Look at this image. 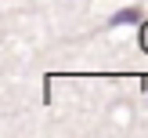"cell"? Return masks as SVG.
I'll list each match as a JSON object with an SVG mask.
<instances>
[{
  "label": "cell",
  "instance_id": "1",
  "mask_svg": "<svg viewBox=\"0 0 148 138\" xmlns=\"http://www.w3.org/2000/svg\"><path fill=\"white\" fill-rule=\"evenodd\" d=\"M134 22H141V7H123V11H116L112 18H108V26H134Z\"/></svg>",
  "mask_w": 148,
  "mask_h": 138
},
{
  "label": "cell",
  "instance_id": "2",
  "mask_svg": "<svg viewBox=\"0 0 148 138\" xmlns=\"http://www.w3.org/2000/svg\"><path fill=\"white\" fill-rule=\"evenodd\" d=\"M141 47L148 51V22H141Z\"/></svg>",
  "mask_w": 148,
  "mask_h": 138
}]
</instances>
